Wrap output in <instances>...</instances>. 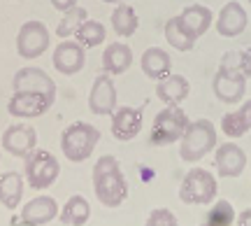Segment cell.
Instances as JSON below:
<instances>
[{"label":"cell","instance_id":"ac0fdd59","mask_svg":"<svg viewBox=\"0 0 251 226\" xmlns=\"http://www.w3.org/2000/svg\"><path fill=\"white\" fill-rule=\"evenodd\" d=\"M212 21H214V14H212V9L205 7V5H188L184 12L179 14V24L181 28L186 30L188 37H202L209 30L212 26Z\"/></svg>","mask_w":251,"mask_h":226},{"label":"cell","instance_id":"f1b7e54d","mask_svg":"<svg viewBox=\"0 0 251 226\" xmlns=\"http://www.w3.org/2000/svg\"><path fill=\"white\" fill-rule=\"evenodd\" d=\"M235 219H237V215H235V208L228 203V200L219 198L209 208V212H207V226H233Z\"/></svg>","mask_w":251,"mask_h":226},{"label":"cell","instance_id":"6da1fadb","mask_svg":"<svg viewBox=\"0 0 251 226\" xmlns=\"http://www.w3.org/2000/svg\"><path fill=\"white\" fill-rule=\"evenodd\" d=\"M93 191L96 198L105 208H119L128 198V182H126L117 156H100L93 166Z\"/></svg>","mask_w":251,"mask_h":226},{"label":"cell","instance_id":"d6986e66","mask_svg":"<svg viewBox=\"0 0 251 226\" xmlns=\"http://www.w3.org/2000/svg\"><path fill=\"white\" fill-rule=\"evenodd\" d=\"M142 73L151 80L161 82L168 80L172 75V58L168 52H163L161 47H149L142 54Z\"/></svg>","mask_w":251,"mask_h":226},{"label":"cell","instance_id":"9a60e30c","mask_svg":"<svg viewBox=\"0 0 251 226\" xmlns=\"http://www.w3.org/2000/svg\"><path fill=\"white\" fill-rule=\"evenodd\" d=\"M214 166L219 177H240L247 168V154L235 142H224L219 145L214 156Z\"/></svg>","mask_w":251,"mask_h":226},{"label":"cell","instance_id":"4316f807","mask_svg":"<svg viewBox=\"0 0 251 226\" xmlns=\"http://www.w3.org/2000/svg\"><path fill=\"white\" fill-rule=\"evenodd\" d=\"M105 37H107L105 26H102L100 21H93V19H86V21L79 26V30L75 33V40H77L84 49H93V47L102 45Z\"/></svg>","mask_w":251,"mask_h":226},{"label":"cell","instance_id":"ffe728a7","mask_svg":"<svg viewBox=\"0 0 251 226\" xmlns=\"http://www.w3.org/2000/svg\"><path fill=\"white\" fill-rule=\"evenodd\" d=\"M133 65V49L124 42H112L102 52V70L107 75H124Z\"/></svg>","mask_w":251,"mask_h":226},{"label":"cell","instance_id":"ba28073f","mask_svg":"<svg viewBox=\"0 0 251 226\" xmlns=\"http://www.w3.org/2000/svg\"><path fill=\"white\" fill-rule=\"evenodd\" d=\"M51 40H49V28L42 21L30 19L19 28L17 35V54L21 58H37L49 49Z\"/></svg>","mask_w":251,"mask_h":226},{"label":"cell","instance_id":"484cf974","mask_svg":"<svg viewBox=\"0 0 251 226\" xmlns=\"http://www.w3.org/2000/svg\"><path fill=\"white\" fill-rule=\"evenodd\" d=\"M163 33H165L168 45H170L172 49H177V52H191V49L196 47V40H193V37H188L186 30L181 28L179 17L168 19V21H165V28H163Z\"/></svg>","mask_w":251,"mask_h":226},{"label":"cell","instance_id":"7c38bea8","mask_svg":"<svg viewBox=\"0 0 251 226\" xmlns=\"http://www.w3.org/2000/svg\"><path fill=\"white\" fill-rule=\"evenodd\" d=\"M37 147V131L28 124H12L2 133V149H7L12 156L26 159Z\"/></svg>","mask_w":251,"mask_h":226},{"label":"cell","instance_id":"1f68e13d","mask_svg":"<svg viewBox=\"0 0 251 226\" xmlns=\"http://www.w3.org/2000/svg\"><path fill=\"white\" fill-rule=\"evenodd\" d=\"M51 5H54L58 12H68V9H72L77 5V0H51Z\"/></svg>","mask_w":251,"mask_h":226},{"label":"cell","instance_id":"d6a6232c","mask_svg":"<svg viewBox=\"0 0 251 226\" xmlns=\"http://www.w3.org/2000/svg\"><path fill=\"white\" fill-rule=\"evenodd\" d=\"M237 226H251V208L242 210V212L237 215Z\"/></svg>","mask_w":251,"mask_h":226},{"label":"cell","instance_id":"5bb4252c","mask_svg":"<svg viewBox=\"0 0 251 226\" xmlns=\"http://www.w3.org/2000/svg\"><path fill=\"white\" fill-rule=\"evenodd\" d=\"M56 215H58V203L51 196H37L21 208V217L19 222H12V226H45Z\"/></svg>","mask_w":251,"mask_h":226},{"label":"cell","instance_id":"d4e9b609","mask_svg":"<svg viewBox=\"0 0 251 226\" xmlns=\"http://www.w3.org/2000/svg\"><path fill=\"white\" fill-rule=\"evenodd\" d=\"M140 26V19L135 14V9L128 2H119L114 12H112V28L119 37H130Z\"/></svg>","mask_w":251,"mask_h":226},{"label":"cell","instance_id":"e0dca14e","mask_svg":"<svg viewBox=\"0 0 251 226\" xmlns=\"http://www.w3.org/2000/svg\"><path fill=\"white\" fill-rule=\"evenodd\" d=\"M12 89L14 91H37V93H54L56 96V82L51 75H47L42 68H21L17 70L14 80H12Z\"/></svg>","mask_w":251,"mask_h":226},{"label":"cell","instance_id":"9c48e42d","mask_svg":"<svg viewBox=\"0 0 251 226\" xmlns=\"http://www.w3.org/2000/svg\"><path fill=\"white\" fill-rule=\"evenodd\" d=\"M212 91L221 103L237 105L240 100H244V93H247V77L228 68H219L212 80Z\"/></svg>","mask_w":251,"mask_h":226},{"label":"cell","instance_id":"603a6c76","mask_svg":"<svg viewBox=\"0 0 251 226\" xmlns=\"http://www.w3.org/2000/svg\"><path fill=\"white\" fill-rule=\"evenodd\" d=\"M24 198V177L19 172H2L0 175V203L14 210Z\"/></svg>","mask_w":251,"mask_h":226},{"label":"cell","instance_id":"8992f818","mask_svg":"<svg viewBox=\"0 0 251 226\" xmlns=\"http://www.w3.org/2000/svg\"><path fill=\"white\" fill-rule=\"evenodd\" d=\"M24 161H26L24 175H26V182L33 189H47V187H51L58 180V175H61L58 159L51 152H47V149L30 152Z\"/></svg>","mask_w":251,"mask_h":226},{"label":"cell","instance_id":"cb8c5ba5","mask_svg":"<svg viewBox=\"0 0 251 226\" xmlns=\"http://www.w3.org/2000/svg\"><path fill=\"white\" fill-rule=\"evenodd\" d=\"M58 217H61V224H65V226H84L91 217L89 200L84 198V196H79V194H77V196H70L68 203L63 205Z\"/></svg>","mask_w":251,"mask_h":226},{"label":"cell","instance_id":"f546056e","mask_svg":"<svg viewBox=\"0 0 251 226\" xmlns=\"http://www.w3.org/2000/svg\"><path fill=\"white\" fill-rule=\"evenodd\" d=\"M219 68H228V70H235V73H242L247 77V56H244V49L242 52H226L221 56V63Z\"/></svg>","mask_w":251,"mask_h":226},{"label":"cell","instance_id":"52a82bcc","mask_svg":"<svg viewBox=\"0 0 251 226\" xmlns=\"http://www.w3.org/2000/svg\"><path fill=\"white\" fill-rule=\"evenodd\" d=\"M56 96L54 93H37V91H14L7 103V112L19 119H35L51 110Z\"/></svg>","mask_w":251,"mask_h":226},{"label":"cell","instance_id":"5b68a950","mask_svg":"<svg viewBox=\"0 0 251 226\" xmlns=\"http://www.w3.org/2000/svg\"><path fill=\"white\" fill-rule=\"evenodd\" d=\"M216 177L205 168H191L181 180L179 198L186 205H209L216 198Z\"/></svg>","mask_w":251,"mask_h":226},{"label":"cell","instance_id":"7a4b0ae2","mask_svg":"<svg viewBox=\"0 0 251 226\" xmlns=\"http://www.w3.org/2000/svg\"><path fill=\"white\" fill-rule=\"evenodd\" d=\"M212 149H216V126L209 119L191 121L179 140L181 161L196 163V161H200V159H205Z\"/></svg>","mask_w":251,"mask_h":226},{"label":"cell","instance_id":"277c9868","mask_svg":"<svg viewBox=\"0 0 251 226\" xmlns=\"http://www.w3.org/2000/svg\"><path fill=\"white\" fill-rule=\"evenodd\" d=\"M191 124L188 121V114L181 110V105H165V108L153 117L151 124V145L156 147H168L172 142H179L186 126Z\"/></svg>","mask_w":251,"mask_h":226},{"label":"cell","instance_id":"836d02e7","mask_svg":"<svg viewBox=\"0 0 251 226\" xmlns=\"http://www.w3.org/2000/svg\"><path fill=\"white\" fill-rule=\"evenodd\" d=\"M244 56H247V77H251V47L244 49Z\"/></svg>","mask_w":251,"mask_h":226},{"label":"cell","instance_id":"e575fe53","mask_svg":"<svg viewBox=\"0 0 251 226\" xmlns=\"http://www.w3.org/2000/svg\"><path fill=\"white\" fill-rule=\"evenodd\" d=\"M102 2H112V5H119V2H128V0H102Z\"/></svg>","mask_w":251,"mask_h":226},{"label":"cell","instance_id":"3957f363","mask_svg":"<svg viewBox=\"0 0 251 226\" xmlns=\"http://www.w3.org/2000/svg\"><path fill=\"white\" fill-rule=\"evenodd\" d=\"M100 142V131L96 126H91L86 121H75L63 131L61 136V149L65 154V159L72 163L86 161L96 145Z\"/></svg>","mask_w":251,"mask_h":226},{"label":"cell","instance_id":"4dcf8cb0","mask_svg":"<svg viewBox=\"0 0 251 226\" xmlns=\"http://www.w3.org/2000/svg\"><path fill=\"white\" fill-rule=\"evenodd\" d=\"M147 226H177V217H175L168 208H158L149 215Z\"/></svg>","mask_w":251,"mask_h":226},{"label":"cell","instance_id":"8fae6325","mask_svg":"<svg viewBox=\"0 0 251 226\" xmlns=\"http://www.w3.org/2000/svg\"><path fill=\"white\" fill-rule=\"evenodd\" d=\"M54 68L61 75H77L86 63V49L77 42V40H61L54 49Z\"/></svg>","mask_w":251,"mask_h":226},{"label":"cell","instance_id":"8d00e7d4","mask_svg":"<svg viewBox=\"0 0 251 226\" xmlns=\"http://www.w3.org/2000/svg\"><path fill=\"white\" fill-rule=\"evenodd\" d=\"M249 2H251V0H249Z\"/></svg>","mask_w":251,"mask_h":226},{"label":"cell","instance_id":"d590c367","mask_svg":"<svg viewBox=\"0 0 251 226\" xmlns=\"http://www.w3.org/2000/svg\"><path fill=\"white\" fill-rule=\"evenodd\" d=\"M202 226H207V224H202Z\"/></svg>","mask_w":251,"mask_h":226},{"label":"cell","instance_id":"4fadbf2b","mask_svg":"<svg viewBox=\"0 0 251 226\" xmlns=\"http://www.w3.org/2000/svg\"><path fill=\"white\" fill-rule=\"evenodd\" d=\"M89 110L93 114H112L117 110V86L112 82V75L102 73L93 80L89 93Z\"/></svg>","mask_w":251,"mask_h":226},{"label":"cell","instance_id":"30bf717a","mask_svg":"<svg viewBox=\"0 0 251 226\" xmlns=\"http://www.w3.org/2000/svg\"><path fill=\"white\" fill-rule=\"evenodd\" d=\"M142 108H130V105H121L112 112V136L121 140V142H130L140 136L142 131Z\"/></svg>","mask_w":251,"mask_h":226},{"label":"cell","instance_id":"83f0119b","mask_svg":"<svg viewBox=\"0 0 251 226\" xmlns=\"http://www.w3.org/2000/svg\"><path fill=\"white\" fill-rule=\"evenodd\" d=\"M86 19H89V12L84 7H79V5H75L72 9L63 12V19L56 26V35L63 37V40H70V37H75V33L79 30V26Z\"/></svg>","mask_w":251,"mask_h":226},{"label":"cell","instance_id":"7402d4cb","mask_svg":"<svg viewBox=\"0 0 251 226\" xmlns=\"http://www.w3.org/2000/svg\"><path fill=\"white\" fill-rule=\"evenodd\" d=\"M221 131L228 138H242L251 131V98L244 100L237 112H228L221 119Z\"/></svg>","mask_w":251,"mask_h":226},{"label":"cell","instance_id":"44dd1931","mask_svg":"<svg viewBox=\"0 0 251 226\" xmlns=\"http://www.w3.org/2000/svg\"><path fill=\"white\" fill-rule=\"evenodd\" d=\"M191 84L184 75H170L168 80H161L156 84V96L165 105H181V100L188 98Z\"/></svg>","mask_w":251,"mask_h":226},{"label":"cell","instance_id":"2e32d148","mask_svg":"<svg viewBox=\"0 0 251 226\" xmlns=\"http://www.w3.org/2000/svg\"><path fill=\"white\" fill-rule=\"evenodd\" d=\"M247 24H249L247 9H244L237 0H230V2H226L224 7H221V12H219L216 33L221 37H237L244 33Z\"/></svg>","mask_w":251,"mask_h":226}]
</instances>
